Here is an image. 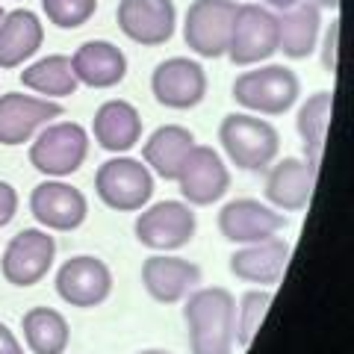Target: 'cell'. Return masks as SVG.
Listing matches in <instances>:
<instances>
[{
    "mask_svg": "<svg viewBox=\"0 0 354 354\" xmlns=\"http://www.w3.org/2000/svg\"><path fill=\"white\" fill-rule=\"evenodd\" d=\"M183 322L192 354H234L236 298L225 286H204L183 298Z\"/></svg>",
    "mask_w": 354,
    "mask_h": 354,
    "instance_id": "cell-1",
    "label": "cell"
},
{
    "mask_svg": "<svg viewBox=\"0 0 354 354\" xmlns=\"http://www.w3.org/2000/svg\"><path fill=\"white\" fill-rule=\"evenodd\" d=\"M218 142L239 171H266L281 151L278 130L254 113H230L221 118Z\"/></svg>",
    "mask_w": 354,
    "mask_h": 354,
    "instance_id": "cell-2",
    "label": "cell"
},
{
    "mask_svg": "<svg viewBox=\"0 0 354 354\" xmlns=\"http://www.w3.org/2000/svg\"><path fill=\"white\" fill-rule=\"evenodd\" d=\"M234 101L254 115H283L301 95V80L286 65H257L234 80Z\"/></svg>",
    "mask_w": 354,
    "mask_h": 354,
    "instance_id": "cell-3",
    "label": "cell"
},
{
    "mask_svg": "<svg viewBox=\"0 0 354 354\" xmlns=\"http://www.w3.org/2000/svg\"><path fill=\"white\" fill-rule=\"evenodd\" d=\"M88 157V133L77 121H50L30 139V165L44 177H71Z\"/></svg>",
    "mask_w": 354,
    "mask_h": 354,
    "instance_id": "cell-4",
    "label": "cell"
},
{
    "mask_svg": "<svg viewBox=\"0 0 354 354\" xmlns=\"http://www.w3.org/2000/svg\"><path fill=\"white\" fill-rule=\"evenodd\" d=\"M95 192L115 213H139L153 195V174L142 160L115 153L113 160L97 165Z\"/></svg>",
    "mask_w": 354,
    "mask_h": 354,
    "instance_id": "cell-5",
    "label": "cell"
},
{
    "mask_svg": "<svg viewBox=\"0 0 354 354\" xmlns=\"http://www.w3.org/2000/svg\"><path fill=\"white\" fill-rule=\"evenodd\" d=\"M278 53V15L263 3H239L227 53L239 68H251Z\"/></svg>",
    "mask_w": 354,
    "mask_h": 354,
    "instance_id": "cell-6",
    "label": "cell"
},
{
    "mask_svg": "<svg viewBox=\"0 0 354 354\" xmlns=\"http://www.w3.org/2000/svg\"><path fill=\"white\" fill-rule=\"evenodd\" d=\"M198 218L195 209L186 201H160L151 207H142L136 216L133 234H136L139 245H145L157 254L180 251L195 239Z\"/></svg>",
    "mask_w": 354,
    "mask_h": 354,
    "instance_id": "cell-7",
    "label": "cell"
},
{
    "mask_svg": "<svg viewBox=\"0 0 354 354\" xmlns=\"http://www.w3.org/2000/svg\"><path fill=\"white\" fill-rule=\"evenodd\" d=\"M239 3L236 0H192L183 21V41L201 59H218L227 53Z\"/></svg>",
    "mask_w": 354,
    "mask_h": 354,
    "instance_id": "cell-8",
    "label": "cell"
},
{
    "mask_svg": "<svg viewBox=\"0 0 354 354\" xmlns=\"http://www.w3.org/2000/svg\"><path fill=\"white\" fill-rule=\"evenodd\" d=\"M53 257H57V239L44 227H24L6 242L0 272L12 286H36L41 278H48Z\"/></svg>",
    "mask_w": 354,
    "mask_h": 354,
    "instance_id": "cell-9",
    "label": "cell"
},
{
    "mask_svg": "<svg viewBox=\"0 0 354 354\" xmlns=\"http://www.w3.org/2000/svg\"><path fill=\"white\" fill-rule=\"evenodd\" d=\"M57 295L68 307H101L113 295V272L101 257H92V254L68 257L57 272Z\"/></svg>",
    "mask_w": 354,
    "mask_h": 354,
    "instance_id": "cell-10",
    "label": "cell"
},
{
    "mask_svg": "<svg viewBox=\"0 0 354 354\" xmlns=\"http://www.w3.org/2000/svg\"><path fill=\"white\" fill-rule=\"evenodd\" d=\"M174 183L180 186V195L189 207H209L227 195L230 171L216 148L198 145L195 142V148L180 165V174H177Z\"/></svg>",
    "mask_w": 354,
    "mask_h": 354,
    "instance_id": "cell-11",
    "label": "cell"
},
{
    "mask_svg": "<svg viewBox=\"0 0 354 354\" xmlns=\"http://www.w3.org/2000/svg\"><path fill=\"white\" fill-rule=\"evenodd\" d=\"M30 213L44 230L68 234L77 230L88 216V201L77 186L48 177L30 192Z\"/></svg>",
    "mask_w": 354,
    "mask_h": 354,
    "instance_id": "cell-12",
    "label": "cell"
},
{
    "mask_svg": "<svg viewBox=\"0 0 354 354\" xmlns=\"http://www.w3.org/2000/svg\"><path fill=\"white\" fill-rule=\"evenodd\" d=\"M151 92L165 109H192L207 97V74L189 57L162 59L151 74Z\"/></svg>",
    "mask_w": 354,
    "mask_h": 354,
    "instance_id": "cell-13",
    "label": "cell"
},
{
    "mask_svg": "<svg viewBox=\"0 0 354 354\" xmlns=\"http://www.w3.org/2000/svg\"><path fill=\"white\" fill-rule=\"evenodd\" d=\"M62 115V106L57 101L39 95H21L6 92L0 95V145L18 148L30 142L36 133Z\"/></svg>",
    "mask_w": 354,
    "mask_h": 354,
    "instance_id": "cell-14",
    "label": "cell"
},
{
    "mask_svg": "<svg viewBox=\"0 0 354 354\" xmlns=\"http://www.w3.org/2000/svg\"><path fill=\"white\" fill-rule=\"evenodd\" d=\"M118 30L142 48H160L174 36V0H118Z\"/></svg>",
    "mask_w": 354,
    "mask_h": 354,
    "instance_id": "cell-15",
    "label": "cell"
},
{
    "mask_svg": "<svg viewBox=\"0 0 354 354\" xmlns=\"http://www.w3.org/2000/svg\"><path fill=\"white\" fill-rule=\"evenodd\" d=\"M286 227V216L278 213L269 204H260L257 198H236L227 201L218 213V230L221 236L234 245H251L269 236H278Z\"/></svg>",
    "mask_w": 354,
    "mask_h": 354,
    "instance_id": "cell-16",
    "label": "cell"
},
{
    "mask_svg": "<svg viewBox=\"0 0 354 354\" xmlns=\"http://www.w3.org/2000/svg\"><path fill=\"white\" fill-rule=\"evenodd\" d=\"M316 169L307 160L283 157L274 160L266 174V201H269L278 213H298L310 204L316 189Z\"/></svg>",
    "mask_w": 354,
    "mask_h": 354,
    "instance_id": "cell-17",
    "label": "cell"
},
{
    "mask_svg": "<svg viewBox=\"0 0 354 354\" xmlns=\"http://www.w3.org/2000/svg\"><path fill=\"white\" fill-rule=\"evenodd\" d=\"M201 283V269L195 263L174 257V254H151L142 263V286L160 304L183 301Z\"/></svg>",
    "mask_w": 354,
    "mask_h": 354,
    "instance_id": "cell-18",
    "label": "cell"
},
{
    "mask_svg": "<svg viewBox=\"0 0 354 354\" xmlns=\"http://www.w3.org/2000/svg\"><path fill=\"white\" fill-rule=\"evenodd\" d=\"M290 263V242L281 236H269L263 242H251V245H239L230 254L227 269L234 278L257 286H274Z\"/></svg>",
    "mask_w": 354,
    "mask_h": 354,
    "instance_id": "cell-19",
    "label": "cell"
},
{
    "mask_svg": "<svg viewBox=\"0 0 354 354\" xmlns=\"http://www.w3.org/2000/svg\"><path fill=\"white\" fill-rule=\"evenodd\" d=\"M92 136L106 153H127L142 142V115L130 101H104L95 109Z\"/></svg>",
    "mask_w": 354,
    "mask_h": 354,
    "instance_id": "cell-20",
    "label": "cell"
},
{
    "mask_svg": "<svg viewBox=\"0 0 354 354\" xmlns=\"http://www.w3.org/2000/svg\"><path fill=\"white\" fill-rule=\"evenodd\" d=\"M71 68L80 86L88 88H113L127 77V57L106 39L83 41L71 57Z\"/></svg>",
    "mask_w": 354,
    "mask_h": 354,
    "instance_id": "cell-21",
    "label": "cell"
},
{
    "mask_svg": "<svg viewBox=\"0 0 354 354\" xmlns=\"http://www.w3.org/2000/svg\"><path fill=\"white\" fill-rule=\"evenodd\" d=\"M44 41V27L36 12L30 9H12L0 21V68H21L27 59L39 53Z\"/></svg>",
    "mask_w": 354,
    "mask_h": 354,
    "instance_id": "cell-22",
    "label": "cell"
},
{
    "mask_svg": "<svg viewBox=\"0 0 354 354\" xmlns=\"http://www.w3.org/2000/svg\"><path fill=\"white\" fill-rule=\"evenodd\" d=\"M195 148V136L189 127L183 124H162L148 136L142 145V160L151 169V174L162 177V180H177L180 165Z\"/></svg>",
    "mask_w": 354,
    "mask_h": 354,
    "instance_id": "cell-23",
    "label": "cell"
},
{
    "mask_svg": "<svg viewBox=\"0 0 354 354\" xmlns=\"http://www.w3.org/2000/svg\"><path fill=\"white\" fill-rule=\"evenodd\" d=\"M319 32H322V9L298 0L278 15V50L290 59H307L319 44Z\"/></svg>",
    "mask_w": 354,
    "mask_h": 354,
    "instance_id": "cell-24",
    "label": "cell"
},
{
    "mask_svg": "<svg viewBox=\"0 0 354 354\" xmlns=\"http://www.w3.org/2000/svg\"><path fill=\"white\" fill-rule=\"evenodd\" d=\"M334 118V92H316L298 109L295 118V130L301 136L304 145V160L319 171L322 165V153H325V139H328V127Z\"/></svg>",
    "mask_w": 354,
    "mask_h": 354,
    "instance_id": "cell-25",
    "label": "cell"
},
{
    "mask_svg": "<svg viewBox=\"0 0 354 354\" xmlns=\"http://www.w3.org/2000/svg\"><path fill=\"white\" fill-rule=\"evenodd\" d=\"M24 342L32 354H65L71 342V328L59 310L53 307H30L21 319Z\"/></svg>",
    "mask_w": 354,
    "mask_h": 354,
    "instance_id": "cell-26",
    "label": "cell"
},
{
    "mask_svg": "<svg viewBox=\"0 0 354 354\" xmlns=\"http://www.w3.org/2000/svg\"><path fill=\"white\" fill-rule=\"evenodd\" d=\"M21 83L24 88H30L32 95L48 97V101H57V97H68L77 92V77L71 68V57L65 53H50V57H41L32 65H27L21 71Z\"/></svg>",
    "mask_w": 354,
    "mask_h": 354,
    "instance_id": "cell-27",
    "label": "cell"
},
{
    "mask_svg": "<svg viewBox=\"0 0 354 354\" xmlns=\"http://www.w3.org/2000/svg\"><path fill=\"white\" fill-rule=\"evenodd\" d=\"M272 301H274V292L263 290V286L248 290L245 295L239 298V304L234 310V339H236L239 348H248L254 342V337H257V330L263 325L266 313H269Z\"/></svg>",
    "mask_w": 354,
    "mask_h": 354,
    "instance_id": "cell-28",
    "label": "cell"
},
{
    "mask_svg": "<svg viewBox=\"0 0 354 354\" xmlns=\"http://www.w3.org/2000/svg\"><path fill=\"white\" fill-rule=\"evenodd\" d=\"M44 18L59 30H77L97 12V0H41Z\"/></svg>",
    "mask_w": 354,
    "mask_h": 354,
    "instance_id": "cell-29",
    "label": "cell"
},
{
    "mask_svg": "<svg viewBox=\"0 0 354 354\" xmlns=\"http://www.w3.org/2000/svg\"><path fill=\"white\" fill-rule=\"evenodd\" d=\"M18 213V192L12 183L0 180V227H6Z\"/></svg>",
    "mask_w": 354,
    "mask_h": 354,
    "instance_id": "cell-30",
    "label": "cell"
},
{
    "mask_svg": "<svg viewBox=\"0 0 354 354\" xmlns=\"http://www.w3.org/2000/svg\"><path fill=\"white\" fill-rule=\"evenodd\" d=\"M337 41H339V21L328 27L325 41H322V65L328 74H337Z\"/></svg>",
    "mask_w": 354,
    "mask_h": 354,
    "instance_id": "cell-31",
    "label": "cell"
},
{
    "mask_svg": "<svg viewBox=\"0 0 354 354\" xmlns=\"http://www.w3.org/2000/svg\"><path fill=\"white\" fill-rule=\"evenodd\" d=\"M0 354H24V346L3 322H0Z\"/></svg>",
    "mask_w": 354,
    "mask_h": 354,
    "instance_id": "cell-32",
    "label": "cell"
},
{
    "mask_svg": "<svg viewBox=\"0 0 354 354\" xmlns=\"http://www.w3.org/2000/svg\"><path fill=\"white\" fill-rule=\"evenodd\" d=\"M263 6H269V9H278V12H283V9H290V6H295L298 0H260Z\"/></svg>",
    "mask_w": 354,
    "mask_h": 354,
    "instance_id": "cell-33",
    "label": "cell"
},
{
    "mask_svg": "<svg viewBox=\"0 0 354 354\" xmlns=\"http://www.w3.org/2000/svg\"><path fill=\"white\" fill-rule=\"evenodd\" d=\"M307 3H313L316 9H330V12L339 9V0H307Z\"/></svg>",
    "mask_w": 354,
    "mask_h": 354,
    "instance_id": "cell-34",
    "label": "cell"
},
{
    "mask_svg": "<svg viewBox=\"0 0 354 354\" xmlns=\"http://www.w3.org/2000/svg\"><path fill=\"white\" fill-rule=\"evenodd\" d=\"M139 354H171V351H165V348H145V351H139Z\"/></svg>",
    "mask_w": 354,
    "mask_h": 354,
    "instance_id": "cell-35",
    "label": "cell"
},
{
    "mask_svg": "<svg viewBox=\"0 0 354 354\" xmlns=\"http://www.w3.org/2000/svg\"><path fill=\"white\" fill-rule=\"evenodd\" d=\"M3 15H6V12H3V6H0V21H3Z\"/></svg>",
    "mask_w": 354,
    "mask_h": 354,
    "instance_id": "cell-36",
    "label": "cell"
}]
</instances>
